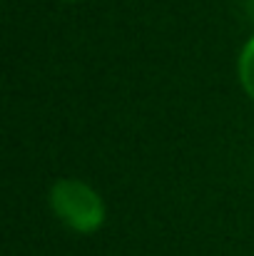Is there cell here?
I'll return each instance as SVG.
<instances>
[{
	"mask_svg": "<svg viewBox=\"0 0 254 256\" xmlns=\"http://www.w3.org/2000/svg\"><path fill=\"white\" fill-rule=\"evenodd\" d=\"M239 80L247 90V94L254 100V38L244 45L239 55Z\"/></svg>",
	"mask_w": 254,
	"mask_h": 256,
	"instance_id": "cell-2",
	"label": "cell"
},
{
	"mask_svg": "<svg viewBox=\"0 0 254 256\" xmlns=\"http://www.w3.org/2000/svg\"><path fill=\"white\" fill-rule=\"evenodd\" d=\"M50 206L55 216L73 232L90 234L105 222V204L100 194L80 179H60L50 189Z\"/></svg>",
	"mask_w": 254,
	"mask_h": 256,
	"instance_id": "cell-1",
	"label": "cell"
},
{
	"mask_svg": "<svg viewBox=\"0 0 254 256\" xmlns=\"http://www.w3.org/2000/svg\"><path fill=\"white\" fill-rule=\"evenodd\" d=\"M247 8H249V12H252V18H254V0H247Z\"/></svg>",
	"mask_w": 254,
	"mask_h": 256,
	"instance_id": "cell-3",
	"label": "cell"
}]
</instances>
